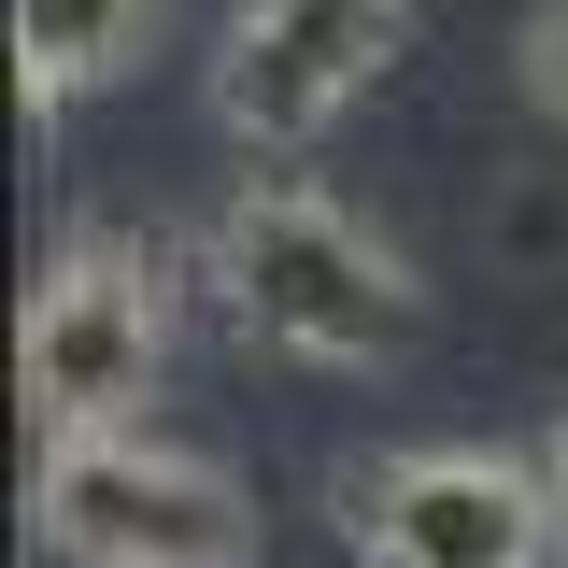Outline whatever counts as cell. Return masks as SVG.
Instances as JSON below:
<instances>
[{"label":"cell","instance_id":"cell-1","mask_svg":"<svg viewBox=\"0 0 568 568\" xmlns=\"http://www.w3.org/2000/svg\"><path fill=\"white\" fill-rule=\"evenodd\" d=\"M213 298L271 355H298V369H384L426 327L413 256L369 213L313 200V185H242V200L213 213Z\"/></svg>","mask_w":568,"mask_h":568},{"label":"cell","instance_id":"cell-2","mask_svg":"<svg viewBox=\"0 0 568 568\" xmlns=\"http://www.w3.org/2000/svg\"><path fill=\"white\" fill-rule=\"evenodd\" d=\"M29 526H43L71 568H256V497L227 484L213 455H171L156 426L43 440Z\"/></svg>","mask_w":568,"mask_h":568},{"label":"cell","instance_id":"cell-3","mask_svg":"<svg viewBox=\"0 0 568 568\" xmlns=\"http://www.w3.org/2000/svg\"><path fill=\"white\" fill-rule=\"evenodd\" d=\"M171 384V271L129 227H71L58 271L29 284V426L85 440V426H142Z\"/></svg>","mask_w":568,"mask_h":568},{"label":"cell","instance_id":"cell-4","mask_svg":"<svg viewBox=\"0 0 568 568\" xmlns=\"http://www.w3.org/2000/svg\"><path fill=\"white\" fill-rule=\"evenodd\" d=\"M342 526L369 568H555L568 497L540 455H484V440H426L384 469H342Z\"/></svg>","mask_w":568,"mask_h":568},{"label":"cell","instance_id":"cell-5","mask_svg":"<svg viewBox=\"0 0 568 568\" xmlns=\"http://www.w3.org/2000/svg\"><path fill=\"white\" fill-rule=\"evenodd\" d=\"M398 58H413V0H242L213 43V129L256 156H298Z\"/></svg>","mask_w":568,"mask_h":568},{"label":"cell","instance_id":"cell-6","mask_svg":"<svg viewBox=\"0 0 568 568\" xmlns=\"http://www.w3.org/2000/svg\"><path fill=\"white\" fill-rule=\"evenodd\" d=\"M156 14L171 0H14V85H29V114H71V100L129 85Z\"/></svg>","mask_w":568,"mask_h":568},{"label":"cell","instance_id":"cell-7","mask_svg":"<svg viewBox=\"0 0 568 568\" xmlns=\"http://www.w3.org/2000/svg\"><path fill=\"white\" fill-rule=\"evenodd\" d=\"M511 85H526L540 129H568V0H526V29H511Z\"/></svg>","mask_w":568,"mask_h":568},{"label":"cell","instance_id":"cell-8","mask_svg":"<svg viewBox=\"0 0 568 568\" xmlns=\"http://www.w3.org/2000/svg\"><path fill=\"white\" fill-rule=\"evenodd\" d=\"M540 469H555V497H568V413H555V440H540Z\"/></svg>","mask_w":568,"mask_h":568}]
</instances>
